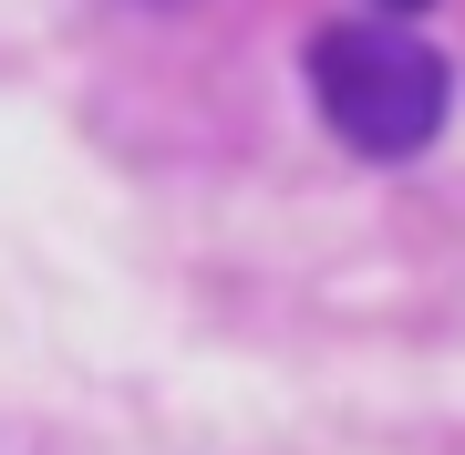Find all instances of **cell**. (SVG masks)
<instances>
[{"label":"cell","mask_w":465,"mask_h":455,"mask_svg":"<svg viewBox=\"0 0 465 455\" xmlns=\"http://www.w3.org/2000/svg\"><path fill=\"white\" fill-rule=\"evenodd\" d=\"M311 94H321V114H331V135L351 155L393 166V155H424L445 135L455 73H445V52L414 42L403 21H331V32L311 42Z\"/></svg>","instance_id":"cell-1"},{"label":"cell","mask_w":465,"mask_h":455,"mask_svg":"<svg viewBox=\"0 0 465 455\" xmlns=\"http://www.w3.org/2000/svg\"><path fill=\"white\" fill-rule=\"evenodd\" d=\"M403 11H424V0H382V21H403Z\"/></svg>","instance_id":"cell-2"}]
</instances>
